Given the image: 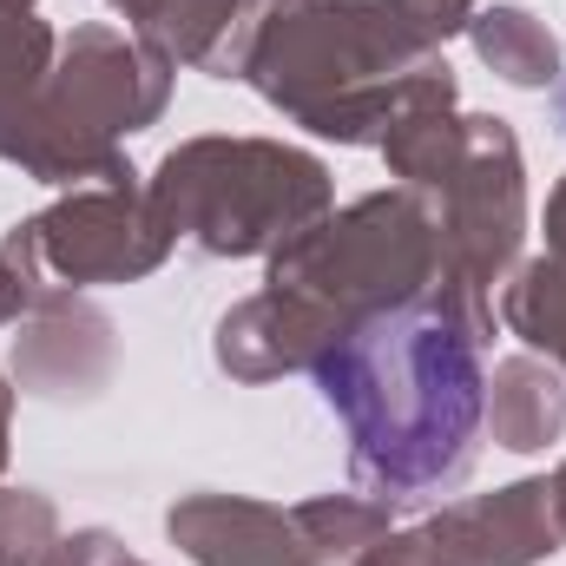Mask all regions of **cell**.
I'll use <instances>...</instances> for the list:
<instances>
[{"mask_svg":"<svg viewBox=\"0 0 566 566\" xmlns=\"http://www.w3.org/2000/svg\"><path fill=\"white\" fill-rule=\"evenodd\" d=\"M560 113H566V93H560Z\"/></svg>","mask_w":566,"mask_h":566,"instance_id":"cell-2","label":"cell"},{"mask_svg":"<svg viewBox=\"0 0 566 566\" xmlns=\"http://www.w3.org/2000/svg\"><path fill=\"white\" fill-rule=\"evenodd\" d=\"M329 409L349 422L356 474L382 488H434L461 468L481 422V363L454 316L382 310L316 369Z\"/></svg>","mask_w":566,"mask_h":566,"instance_id":"cell-1","label":"cell"}]
</instances>
